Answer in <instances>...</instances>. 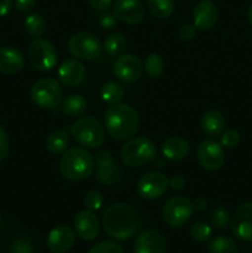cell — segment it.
Masks as SVG:
<instances>
[{"label":"cell","instance_id":"f546056e","mask_svg":"<svg viewBox=\"0 0 252 253\" xmlns=\"http://www.w3.org/2000/svg\"><path fill=\"white\" fill-rule=\"evenodd\" d=\"M208 253H239V247L230 237L217 236L209 244Z\"/></svg>","mask_w":252,"mask_h":253},{"label":"cell","instance_id":"f6af8a7d","mask_svg":"<svg viewBox=\"0 0 252 253\" xmlns=\"http://www.w3.org/2000/svg\"><path fill=\"white\" fill-rule=\"evenodd\" d=\"M192 204H193V209H194L195 211H199V212L204 211V210L207 209V207H208L207 199H205V198H203V197L195 198V199L192 202Z\"/></svg>","mask_w":252,"mask_h":253},{"label":"cell","instance_id":"52a82bcc","mask_svg":"<svg viewBox=\"0 0 252 253\" xmlns=\"http://www.w3.org/2000/svg\"><path fill=\"white\" fill-rule=\"evenodd\" d=\"M68 51L72 56L84 61H94L103 52V44L95 34L89 31L78 32L68 41Z\"/></svg>","mask_w":252,"mask_h":253},{"label":"cell","instance_id":"8992f818","mask_svg":"<svg viewBox=\"0 0 252 253\" xmlns=\"http://www.w3.org/2000/svg\"><path fill=\"white\" fill-rule=\"evenodd\" d=\"M30 98L40 108L54 109L63 100V89L56 79L42 78L31 86Z\"/></svg>","mask_w":252,"mask_h":253},{"label":"cell","instance_id":"277c9868","mask_svg":"<svg viewBox=\"0 0 252 253\" xmlns=\"http://www.w3.org/2000/svg\"><path fill=\"white\" fill-rule=\"evenodd\" d=\"M120 155L126 166L142 167L156 160L157 148L150 138L136 137L123 146Z\"/></svg>","mask_w":252,"mask_h":253},{"label":"cell","instance_id":"bcb514c9","mask_svg":"<svg viewBox=\"0 0 252 253\" xmlns=\"http://www.w3.org/2000/svg\"><path fill=\"white\" fill-rule=\"evenodd\" d=\"M12 7V0H0V17L10 12Z\"/></svg>","mask_w":252,"mask_h":253},{"label":"cell","instance_id":"c3c4849f","mask_svg":"<svg viewBox=\"0 0 252 253\" xmlns=\"http://www.w3.org/2000/svg\"><path fill=\"white\" fill-rule=\"evenodd\" d=\"M0 224H1V217H0Z\"/></svg>","mask_w":252,"mask_h":253},{"label":"cell","instance_id":"b9f144b4","mask_svg":"<svg viewBox=\"0 0 252 253\" xmlns=\"http://www.w3.org/2000/svg\"><path fill=\"white\" fill-rule=\"evenodd\" d=\"M37 0H14V6L21 12H27L32 10L36 5Z\"/></svg>","mask_w":252,"mask_h":253},{"label":"cell","instance_id":"1f68e13d","mask_svg":"<svg viewBox=\"0 0 252 253\" xmlns=\"http://www.w3.org/2000/svg\"><path fill=\"white\" fill-rule=\"evenodd\" d=\"M212 229L203 221H197L190 227V237L197 242H205L211 237Z\"/></svg>","mask_w":252,"mask_h":253},{"label":"cell","instance_id":"e575fe53","mask_svg":"<svg viewBox=\"0 0 252 253\" xmlns=\"http://www.w3.org/2000/svg\"><path fill=\"white\" fill-rule=\"evenodd\" d=\"M240 141H241V136H240L239 131L234 130V128L225 131L221 135V138H220L221 146L226 148H235L236 146H239Z\"/></svg>","mask_w":252,"mask_h":253},{"label":"cell","instance_id":"3957f363","mask_svg":"<svg viewBox=\"0 0 252 253\" xmlns=\"http://www.w3.org/2000/svg\"><path fill=\"white\" fill-rule=\"evenodd\" d=\"M95 169L94 157L83 147H72L64 152L59 162V172L71 182L88 179Z\"/></svg>","mask_w":252,"mask_h":253},{"label":"cell","instance_id":"cb8c5ba5","mask_svg":"<svg viewBox=\"0 0 252 253\" xmlns=\"http://www.w3.org/2000/svg\"><path fill=\"white\" fill-rule=\"evenodd\" d=\"M69 146V136L64 130H54L47 136L46 147L51 153L58 155L64 152Z\"/></svg>","mask_w":252,"mask_h":253},{"label":"cell","instance_id":"44dd1931","mask_svg":"<svg viewBox=\"0 0 252 253\" xmlns=\"http://www.w3.org/2000/svg\"><path fill=\"white\" fill-rule=\"evenodd\" d=\"M189 143L185 138L173 136L167 138L162 145V155L169 161H182L189 155Z\"/></svg>","mask_w":252,"mask_h":253},{"label":"cell","instance_id":"7c38bea8","mask_svg":"<svg viewBox=\"0 0 252 253\" xmlns=\"http://www.w3.org/2000/svg\"><path fill=\"white\" fill-rule=\"evenodd\" d=\"M198 161L208 170H216L225 162V151L221 143L215 140H205L198 146Z\"/></svg>","mask_w":252,"mask_h":253},{"label":"cell","instance_id":"e0dca14e","mask_svg":"<svg viewBox=\"0 0 252 253\" xmlns=\"http://www.w3.org/2000/svg\"><path fill=\"white\" fill-rule=\"evenodd\" d=\"M76 242V232L66 225H59L51 230L47 236V247L53 253H66Z\"/></svg>","mask_w":252,"mask_h":253},{"label":"cell","instance_id":"30bf717a","mask_svg":"<svg viewBox=\"0 0 252 253\" xmlns=\"http://www.w3.org/2000/svg\"><path fill=\"white\" fill-rule=\"evenodd\" d=\"M114 76L124 83H133L138 81L143 73V64L135 54H121L113 66Z\"/></svg>","mask_w":252,"mask_h":253},{"label":"cell","instance_id":"74e56055","mask_svg":"<svg viewBox=\"0 0 252 253\" xmlns=\"http://www.w3.org/2000/svg\"><path fill=\"white\" fill-rule=\"evenodd\" d=\"M10 251H11V253H30L34 251V250H32L31 244L27 240L16 239L12 242Z\"/></svg>","mask_w":252,"mask_h":253},{"label":"cell","instance_id":"5bb4252c","mask_svg":"<svg viewBox=\"0 0 252 253\" xmlns=\"http://www.w3.org/2000/svg\"><path fill=\"white\" fill-rule=\"evenodd\" d=\"M113 14L120 21L135 25L145 19L146 9L141 0H116L114 2Z\"/></svg>","mask_w":252,"mask_h":253},{"label":"cell","instance_id":"d6a6232c","mask_svg":"<svg viewBox=\"0 0 252 253\" xmlns=\"http://www.w3.org/2000/svg\"><path fill=\"white\" fill-rule=\"evenodd\" d=\"M229 222H230L229 212H227V210L221 209V208H220V209L214 210V211L211 212V215H210V224H211V226L214 227L215 230L221 231V230L226 229Z\"/></svg>","mask_w":252,"mask_h":253},{"label":"cell","instance_id":"7bdbcfd3","mask_svg":"<svg viewBox=\"0 0 252 253\" xmlns=\"http://www.w3.org/2000/svg\"><path fill=\"white\" fill-rule=\"evenodd\" d=\"M88 2L94 10L104 12V11H106L109 7H110L113 0H88Z\"/></svg>","mask_w":252,"mask_h":253},{"label":"cell","instance_id":"60d3db41","mask_svg":"<svg viewBox=\"0 0 252 253\" xmlns=\"http://www.w3.org/2000/svg\"><path fill=\"white\" fill-rule=\"evenodd\" d=\"M94 161H95L98 167H106V166H110L111 163H114L113 156H111V153L106 150L99 151V152L96 153Z\"/></svg>","mask_w":252,"mask_h":253},{"label":"cell","instance_id":"f35d334b","mask_svg":"<svg viewBox=\"0 0 252 253\" xmlns=\"http://www.w3.org/2000/svg\"><path fill=\"white\" fill-rule=\"evenodd\" d=\"M116 20L118 19L115 17V15L111 14V12H103V14L99 16L98 24L101 29L111 30L113 27H115Z\"/></svg>","mask_w":252,"mask_h":253},{"label":"cell","instance_id":"d590c367","mask_svg":"<svg viewBox=\"0 0 252 253\" xmlns=\"http://www.w3.org/2000/svg\"><path fill=\"white\" fill-rule=\"evenodd\" d=\"M89 253H124V250L115 242L104 241L99 242L95 246L91 247Z\"/></svg>","mask_w":252,"mask_h":253},{"label":"cell","instance_id":"ac0fdd59","mask_svg":"<svg viewBox=\"0 0 252 253\" xmlns=\"http://www.w3.org/2000/svg\"><path fill=\"white\" fill-rule=\"evenodd\" d=\"M86 76V69L77 59H66L58 68V79L63 85L77 86L84 81Z\"/></svg>","mask_w":252,"mask_h":253},{"label":"cell","instance_id":"d6986e66","mask_svg":"<svg viewBox=\"0 0 252 253\" xmlns=\"http://www.w3.org/2000/svg\"><path fill=\"white\" fill-rule=\"evenodd\" d=\"M135 253H165L166 240L156 230H146L136 239Z\"/></svg>","mask_w":252,"mask_h":253},{"label":"cell","instance_id":"ee69618b","mask_svg":"<svg viewBox=\"0 0 252 253\" xmlns=\"http://www.w3.org/2000/svg\"><path fill=\"white\" fill-rule=\"evenodd\" d=\"M169 187L174 190H180L185 187V178L180 174L173 175L169 179Z\"/></svg>","mask_w":252,"mask_h":253},{"label":"cell","instance_id":"ab89813d","mask_svg":"<svg viewBox=\"0 0 252 253\" xmlns=\"http://www.w3.org/2000/svg\"><path fill=\"white\" fill-rule=\"evenodd\" d=\"M9 153V136L2 126H0V162L6 158Z\"/></svg>","mask_w":252,"mask_h":253},{"label":"cell","instance_id":"d4e9b609","mask_svg":"<svg viewBox=\"0 0 252 253\" xmlns=\"http://www.w3.org/2000/svg\"><path fill=\"white\" fill-rule=\"evenodd\" d=\"M121 177H123V170L115 163H111L106 167H98L95 173V179L104 185H114L121 179Z\"/></svg>","mask_w":252,"mask_h":253},{"label":"cell","instance_id":"ffe728a7","mask_svg":"<svg viewBox=\"0 0 252 253\" xmlns=\"http://www.w3.org/2000/svg\"><path fill=\"white\" fill-rule=\"evenodd\" d=\"M25 66V58L19 49L14 47L0 48V72L4 74H16Z\"/></svg>","mask_w":252,"mask_h":253},{"label":"cell","instance_id":"83f0119b","mask_svg":"<svg viewBox=\"0 0 252 253\" xmlns=\"http://www.w3.org/2000/svg\"><path fill=\"white\" fill-rule=\"evenodd\" d=\"M147 9L158 19H167L174 12V0H146Z\"/></svg>","mask_w":252,"mask_h":253},{"label":"cell","instance_id":"9a60e30c","mask_svg":"<svg viewBox=\"0 0 252 253\" xmlns=\"http://www.w3.org/2000/svg\"><path fill=\"white\" fill-rule=\"evenodd\" d=\"M74 230L81 239L85 241H93L99 236L100 232V222L98 216L90 210L79 211L74 217Z\"/></svg>","mask_w":252,"mask_h":253},{"label":"cell","instance_id":"f1b7e54d","mask_svg":"<svg viewBox=\"0 0 252 253\" xmlns=\"http://www.w3.org/2000/svg\"><path fill=\"white\" fill-rule=\"evenodd\" d=\"M124 94H125V89L118 82H108L100 89L101 99L110 105L118 104L124 98Z\"/></svg>","mask_w":252,"mask_h":253},{"label":"cell","instance_id":"681fc988","mask_svg":"<svg viewBox=\"0 0 252 253\" xmlns=\"http://www.w3.org/2000/svg\"><path fill=\"white\" fill-rule=\"evenodd\" d=\"M30 253H34V251H32V252H30Z\"/></svg>","mask_w":252,"mask_h":253},{"label":"cell","instance_id":"603a6c76","mask_svg":"<svg viewBox=\"0 0 252 253\" xmlns=\"http://www.w3.org/2000/svg\"><path fill=\"white\" fill-rule=\"evenodd\" d=\"M86 109V100L81 94H71L62 100V111L69 118L81 116Z\"/></svg>","mask_w":252,"mask_h":253},{"label":"cell","instance_id":"4fadbf2b","mask_svg":"<svg viewBox=\"0 0 252 253\" xmlns=\"http://www.w3.org/2000/svg\"><path fill=\"white\" fill-rule=\"evenodd\" d=\"M231 230L237 239L252 241V202H246L235 210L231 219Z\"/></svg>","mask_w":252,"mask_h":253},{"label":"cell","instance_id":"4dcf8cb0","mask_svg":"<svg viewBox=\"0 0 252 253\" xmlns=\"http://www.w3.org/2000/svg\"><path fill=\"white\" fill-rule=\"evenodd\" d=\"M145 71L150 78H160L165 71V62H163L162 57L157 53H151L150 56L146 58L145 62Z\"/></svg>","mask_w":252,"mask_h":253},{"label":"cell","instance_id":"9c48e42d","mask_svg":"<svg viewBox=\"0 0 252 253\" xmlns=\"http://www.w3.org/2000/svg\"><path fill=\"white\" fill-rule=\"evenodd\" d=\"M193 204L188 198L177 195L172 197L163 207V219L170 227H180L192 217Z\"/></svg>","mask_w":252,"mask_h":253},{"label":"cell","instance_id":"7a4b0ae2","mask_svg":"<svg viewBox=\"0 0 252 253\" xmlns=\"http://www.w3.org/2000/svg\"><path fill=\"white\" fill-rule=\"evenodd\" d=\"M104 127L114 140L127 141L138 131L140 116L128 104H113L104 113Z\"/></svg>","mask_w":252,"mask_h":253},{"label":"cell","instance_id":"8fae6325","mask_svg":"<svg viewBox=\"0 0 252 253\" xmlns=\"http://www.w3.org/2000/svg\"><path fill=\"white\" fill-rule=\"evenodd\" d=\"M169 179L163 173L150 172L142 175L137 183V193L143 199H157L167 192Z\"/></svg>","mask_w":252,"mask_h":253},{"label":"cell","instance_id":"7dc6e473","mask_svg":"<svg viewBox=\"0 0 252 253\" xmlns=\"http://www.w3.org/2000/svg\"><path fill=\"white\" fill-rule=\"evenodd\" d=\"M247 19H249L250 25L252 26V2H251V5H250L249 10H247Z\"/></svg>","mask_w":252,"mask_h":253},{"label":"cell","instance_id":"4316f807","mask_svg":"<svg viewBox=\"0 0 252 253\" xmlns=\"http://www.w3.org/2000/svg\"><path fill=\"white\" fill-rule=\"evenodd\" d=\"M47 22L44 17L39 12H32L25 20V29L29 36L40 39L46 32Z\"/></svg>","mask_w":252,"mask_h":253},{"label":"cell","instance_id":"2e32d148","mask_svg":"<svg viewBox=\"0 0 252 253\" xmlns=\"http://www.w3.org/2000/svg\"><path fill=\"white\" fill-rule=\"evenodd\" d=\"M219 19V9L211 0H202L193 9V24L199 30H210Z\"/></svg>","mask_w":252,"mask_h":253},{"label":"cell","instance_id":"7402d4cb","mask_svg":"<svg viewBox=\"0 0 252 253\" xmlns=\"http://www.w3.org/2000/svg\"><path fill=\"white\" fill-rule=\"evenodd\" d=\"M224 115L217 110H208L200 120V126H202L203 132L207 133L210 137L219 136L225 128Z\"/></svg>","mask_w":252,"mask_h":253},{"label":"cell","instance_id":"6da1fadb","mask_svg":"<svg viewBox=\"0 0 252 253\" xmlns=\"http://www.w3.org/2000/svg\"><path fill=\"white\" fill-rule=\"evenodd\" d=\"M103 227L110 237L125 241L137 232L140 217L130 205L118 203L105 210L103 215Z\"/></svg>","mask_w":252,"mask_h":253},{"label":"cell","instance_id":"5b68a950","mask_svg":"<svg viewBox=\"0 0 252 253\" xmlns=\"http://www.w3.org/2000/svg\"><path fill=\"white\" fill-rule=\"evenodd\" d=\"M105 127L96 119L85 116L72 125L71 133L74 141L86 148H98L105 141Z\"/></svg>","mask_w":252,"mask_h":253},{"label":"cell","instance_id":"836d02e7","mask_svg":"<svg viewBox=\"0 0 252 253\" xmlns=\"http://www.w3.org/2000/svg\"><path fill=\"white\" fill-rule=\"evenodd\" d=\"M103 202V194L99 190H89L84 197V205L90 211H96V210L100 209Z\"/></svg>","mask_w":252,"mask_h":253},{"label":"cell","instance_id":"8d00e7d4","mask_svg":"<svg viewBox=\"0 0 252 253\" xmlns=\"http://www.w3.org/2000/svg\"><path fill=\"white\" fill-rule=\"evenodd\" d=\"M178 35H179L182 41H192L195 37V35H197V27L194 26V24H184L180 26Z\"/></svg>","mask_w":252,"mask_h":253},{"label":"cell","instance_id":"484cf974","mask_svg":"<svg viewBox=\"0 0 252 253\" xmlns=\"http://www.w3.org/2000/svg\"><path fill=\"white\" fill-rule=\"evenodd\" d=\"M126 46H127L126 37L120 32H114L106 37L103 48L110 57H119L125 51Z\"/></svg>","mask_w":252,"mask_h":253},{"label":"cell","instance_id":"ba28073f","mask_svg":"<svg viewBox=\"0 0 252 253\" xmlns=\"http://www.w3.org/2000/svg\"><path fill=\"white\" fill-rule=\"evenodd\" d=\"M27 57L35 69L40 72L51 71L56 67L58 54L53 44L44 39H35L27 48Z\"/></svg>","mask_w":252,"mask_h":253}]
</instances>
